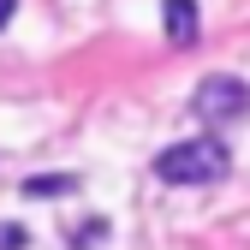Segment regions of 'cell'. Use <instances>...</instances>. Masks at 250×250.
<instances>
[{
	"instance_id": "cell-1",
	"label": "cell",
	"mask_w": 250,
	"mask_h": 250,
	"mask_svg": "<svg viewBox=\"0 0 250 250\" xmlns=\"http://www.w3.org/2000/svg\"><path fill=\"white\" fill-rule=\"evenodd\" d=\"M227 167H232V155L221 137H185L155 155V179H167V185H214V179H227Z\"/></svg>"
},
{
	"instance_id": "cell-2",
	"label": "cell",
	"mask_w": 250,
	"mask_h": 250,
	"mask_svg": "<svg viewBox=\"0 0 250 250\" xmlns=\"http://www.w3.org/2000/svg\"><path fill=\"white\" fill-rule=\"evenodd\" d=\"M191 113L208 119V125H227V119H244L250 113V83L244 78H203L197 83V96H191Z\"/></svg>"
},
{
	"instance_id": "cell-3",
	"label": "cell",
	"mask_w": 250,
	"mask_h": 250,
	"mask_svg": "<svg viewBox=\"0 0 250 250\" xmlns=\"http://www.w3.org/2000/svg\"><path fill=\"white\" fill-rule=\"evenodd\" d=\"M161 24H167V42L173 48H191L197 42V0H167V6H161Z\"/></svg>"
},
{
	"instance_id": "cell-4",
	"label": "cell",
	"mask_w": 250,
	"mask_h": 250,
	"mask_svg": "<svg viewBox=\"0 0 250 250\" xmlns=\"http://www.w3.org/2000/svg\"><path fill=\"white\" fill-rule=\"evenodd\" d=\"M18 191H24V197H60V191H78V179H72V173H60V179H24Z\"/></svg>"
},
{
	"instance_id": "cell-5",
	"label": "cell",
	"mask_w": 250,
	"mask_h": 250,
	"mask_svg": "<svg viewBox=\"0 0 250 250\" xmlns=\"http://www.w3.org/2000/svg\"><path fill=\"white\" fill-rule=\"evenodd\" d=\"M102 232H107V227H102V221H89V227H83V232H72V244H78V250H89V244H102Z\"/></svg>"
},
{
	"instance_id": "cell-6",
	"label": "cell",
	"mask_w": 250,
	"mask_h": 250,
	"mask_svg": "<svg viewBox=\"0 0 250 250\" xmlns=\"http://www.w3.org/2000/svg\"><path fill=\"white\" fill-rule=\"evenodd\" d=\"M24 244H30L24 227H0V250H24Z\"/></svg>"
},
{
	"instance_id": "cell-7",
	"label": "cell",
	"mask_w": 250,
	"mask_h": 250,
	"mask_svg": "<svg viewBox=\"0 0 250 250\" xmlns=\"http://www.w3.org/2000/svg\"><path fill=\"white\" fill-rule=\"evenodd\" d=\"M18 12V0H0V30H6V18Z\"/></svg>"
}]
</instances>
